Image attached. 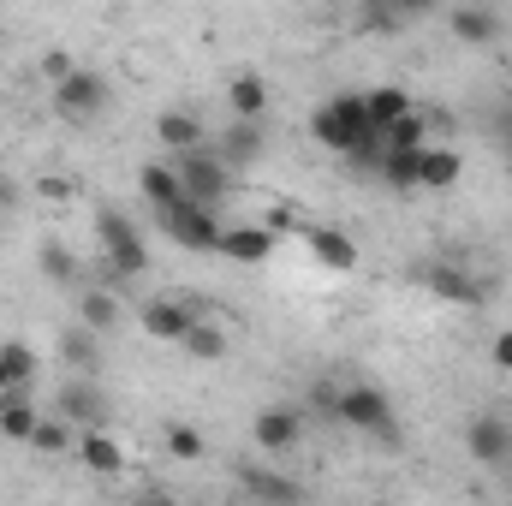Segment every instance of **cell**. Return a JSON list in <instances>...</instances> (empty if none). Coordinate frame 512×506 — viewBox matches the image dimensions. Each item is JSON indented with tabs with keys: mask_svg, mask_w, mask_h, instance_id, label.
I'll list each match as a JSON object with an SVG mask.
<instances>
[{
	"mask_svg": "<svg viewBox=\"0 0 512 506\" xmlns=\"http://www.w3.org/2000/svg\"><path fill=\"white\" fill-rule=\"evenodd\" d=\"M310 137L322 143V149H334V155H352L358 143H370V137H382L376 120H370V102L364 96H328L316 114H310Z\"/></svg>",
	"mask_w": 512,
	"mask_h": 506,
	"instance_id": "6da1fadb",
	"label": "cell"
},
{
	"mask_svg": "<svg viewBox=\"0 0 512 506\" xmlns=\"http://www.w3.org/2000/svg\"><path fill=\"white\" fill-rule=\"evenodd\" d=\"M334 417H340L346 429H358V435L382 441V447H399V411H393V399H387L382 387H370V381H352V387H340V405H334Z\"/></svg>",
	"mask_w": 512,
	"mask_h": 506,
	"instance_id": "7a4b0ae2",
	"label": "cell"
},
{
	"mask_svg": "<svg viewBox=\"0 0 512 506\" xmlns=\"http://www.w3.org/2000/svg\"><path fill=\"white\" fill-rule=\"evenodd\" d=\"M96 245H102V262H108L114 280H137L149 268V251H143L137 227H131L120 209H96Z\"/></svg>",
	"mask_w": 512,
	"mask_h": 506,
	"instance_id": "3957f363",
	"label": "cell"
},
{
	"mask_svg": "<svg viewBox=\"0 0 512 506\" xmlns=\"http://www.w3.org/2000/svg\"><path fill=\"white\" fill-rule=\"evenodd\" d=\"M155 221H161V233H167L179 251H215V245H221V221H215V209L197 203V197H179V203L161 209Z\"/></svg>",
	"mask_w": 512,
	"mask_h": 506,
	"instance_id": "277c9868",
	"label": "cell"
},
{
	"mask_svg": "<svg viewBox=\"0 0 512 506\" xmlns=\"http://www.w3.org/2000/svg\"><path fill=\"white\" fill-rule=\"evenodd\" d=\"M108 108V78L90 66H72L66 78H54V114L60 120H96Z\"/></svg>",
	"mask_w": 512,
	"mask_h": 506,
	"instance_id": "5b68a950",
	"label": "cell"
},
{
	"mask_svg": "<svg viewBox=\"0 0 512 506\" xmlns=\"http://www.w3.org/2000/svg\"><path fill=\"white\" fill-rule=\"evenodd\" d=\"M179 185H185V197H197V203H221L227 197V185H233V167L209 149V143H197V149H185L179 155Z\"/></svg>",
	"mask_w": 512,
	"mask_h": 506,
	"instance_id": "8992f818",
	"label": "cell"
},
{
	"mask_svg": "<svg viewBox=\"0 0 512 506\" xmlns=\"http://www.w3.org/2000/svg\"><path fill=\"white\" fill-rule=\"evenodd\" d=\"M54 411L72 423V429H96V423H108V393H102V381L96 376H66L60 381V393H54Z\"/></svg>",
	"mask_w": 512,
	"mask_h": 506,
	"instance_id": "52a82bcc",
	"label": "cell"
},
{
	"mask_svg": "<svg viewBox=\"0 0 512 506\" xmlns=\"http://www.w3.org/2000/svg\"><path fill=\"white\" fill-rule=\"evenodd\" d=\"M465 447H471V459H477V465L501 471V465H512V423H507V417H495V411L471 417V429H465Z\"/></svg>",
	"mask_w": 512,
	"mask_h": 506,
	"instance_id": "ba28073f",
	"label": "cell"
},
{
	"mask_svg": "<svg viewBox=\"0 0 512 506\" xmlns=\"http://www.w3.org/2000/svg\"><path fill=\"white\" fill-rule=\"evenodd\" d=\"M304 441V411L298 405H268L256 411V447L262 453H292Z\"/></svg>",
	"mask_w": 512,
	"mask_h": 506,
	"instance_id": "9c48e42d",
	"label": "cell"
},
{
	"mask_svg": "<svg viewBox=\"0 0 512 506\" xmlns=\"http://www.w3.org/2000/svg\"><path fill=\"white\" fill-rule=\"evenodd\" d=\"M423 286H429L435 298H447V304H483V298H489L483 280H477L471 268H459V262H435V268H423Z\"/></svg>",
	"mask_w": 512,
	"mask_h": 506,
	"instance_id": "30bf717a",
	"label": "cell"
},
{
	"mask_svg": "<svg viewBox=\"0 0 512 506\" xmlns=\"http://www.w3.org/2000/svg\"><path fill=\"white\" fill-rule=\"evenodd\" d=\"M215 256L256 268V262H268V256H274V233H268V227H221V245H215Z\"/></svg>",
	"mask_w": 512,
	"mask_h": 506,
	"instance_id": "8fae6325",
	"label": "cell"
},
{
	"mask_svg": "<svg viewBox=\"0 0 512 506\" xmlns=\"http://www.w3.org/2000/svg\"><path fill=\"white\" fill-rule=\"evenodd\" d=\"M191 322H197V310L179 304V298H149V304H143V334H149V340H185Z\"/></svg>",
	"mask_w": 512,
	"mask_h": 506,
	"instance_id": "7c38bea8",
	"label": "cell"
},
{
	"mask_svg": "<svg viewBox=\"0 0 512 506\" xmlns=\"http://www.w3.org/2000/svg\"><path fill=\"white\" fill-rule=\"evenodd\" d=\"M60 364H72V370H84V376H96V364H102V334L90 328V322H72V328H60Z\"/></svg>",
	"mask_w": 512,
	"mask_h": 506,
	"instance_id": "4fadbf2b",
	"label": "cell"
},
{
	"mask_svg": "<svg viewBox=\"0 0 512 506\" xmlns=\"http://www.w3.org/2000/svg\"><path fill=\"white\" fill-rule=\"evenodd\" d=\"M239 489L256 495V501H274V506H292L304 495V483H292V477H280V471H268V465H239Z\"/></svg>",
	"mask_w": 512,
	"mask_h": 506,
	"instance_id": "5bb4252c",
	"label": "cell"
},
{
	"mask_svg": "<svg viewBox=\"0 0 512 506\" xmlns=\"http://www.w3.org/2000/svg\"><path fill=\"white\" fill-rule=\"evenodd\" d=\"M447 30H453L465 48H489V42L501 36V18H495L489 6H453V12H447Z\"/></svg>",
	"mask_w": 512,
	"mask_h": 506,
	"instance_id": "9a60e30c",
	"label": "cell"
},
{
	"mask_svg": "<svg viewBox=\"0 0 512 506\" xmlns=\"http://www.w3.org/2000/svg\"><path fill=\"white\" fill-rule=\"evenodd\" d=\"M78 459H84L96 477H120V465H126V447H120V441H114V435L96 423V429H84V435H78Z\"/></svg>",
	"mask_w": 512,
	"mask_h": 506,
	"instance_id": "2e32d148",
	"label": "cell"
},
{
	"mask_svg": "<svg viewBox=\"0 0 512 506\" xmlns=\"http://www.w3.org/2000/svg\"><path fill=\"white\" fill-rule=\"evenodd\" d=\"M209 149H215L227 167H251L256 155H262V126H256V120H233V126L209 143Z\"/></svg>",
	"mask_w": 512,
	"mask_h": 506,
	"instance_id": "e0dca14e",
	"label": "cell"
},
{
	"mask_svg": "<svg viewBox=\"0 0 512 506\" xmlns=\"http://www.w3.org/2000/svg\"><path fill=\"white\" fill-rule=\"evenodd\" d=\"M137 191H143V203L161 215V209H173L179 197H185V185H179V167H161V161H149V167H137Z\"/></svg>",
	"mask_w": 512,
	"mask_h": 506,
	"instance_id": "ac0fdd59",
	"label": "cell"
},
{
	"mask_svg": "<svg viewBox=\"0 0 512 506\" xmlns=\"http://www.w3.org/2000/svg\"><path fill=\"white\" fill-rule=\"evenodd\" d=\"M304 239H310V251L322 268H340V274H352L358 268V245L340 233V227H304Z\"/></svg>",
	"mask_w": 512,
	"mask_h": 506,
	"instance_id": "d6986e66",
	"label": "cell"
},
{
	"mask_svg": "<svg viewBox=\"0 0 512 506\" xmlns=\"http://www.w3.org/2000/svg\"><path fill=\"white\" fill-rule=\"evenodd\" d=\"M155 137H161V149H197V143H209V131L197 114H185V108H167V114H155Z\"/></svg>",
	"mask_w": 512,
	"mask_h": 506,
	"instance_id": "ffe728a7",
	"label": "cell"
},
{
	"mask_svg": "<svg viewBox=\"0 0 512 506\" xmlns=\"http://www.w3.org/2000/svg\"><path fill=\"white\" fill-rule=\"evenodd\" d=\"M36 423H42V411L24 399V387H6V393H0V435H6V441H30Z\"/></svg>",
	"mask_w": 512,
	"mask_h": 506,
	"instance_id": "44dd1931",
	"label": "cell"
},
{
	"mask_svg": "<svg viewBox=\"0 0 512 506\" xmlns=\"http://www.w3.org/2000/svg\"><path fill=\"white\" fill-rule=\"evenodd\" d=\"M459 173H465V155L447 143V149H423V167H417V185L423 191H447V185H459Z\"/></svg>",
	"mask_w": 512,
	"mask_h": 506,
	"instance_id": "7402d4cb",
	"label": "cell"
},
{
	"mask_svg": "<svg viewBox=\"0 0 512 506\" xmlns=\"http://www.w3.org/2000/svg\"><path fill=\"white\" fill-rule=\"evenodd\" d=\"M227 108H233V120H262V114H268V84H262L256 72H239V78L227 84Z\"/></svg>",
	"mask_w": 512,
	"mask_h": 506,
	"instance_id": "603a6c76",
	"label": "cell"
},
{
	"mask_svg": "<svg viewBox=\"0 0 512 506\" xmlns=\"http://www.w3.org/2000/svg\"><path fill=\"white\" fill-rule=\"evenodd\" d=\"M78 322H90L96 334H108V328L120 322V298H114V286H84V298H78Z\"/></svg>",
	"mask_w": 512,
	"mask_h": 506,
	"instance_id": "cb8c5ba5",
	"label": "cell"
},
{
	"mask_svg": "<svg viewBox=\"0 0 512 506\" xmlns=\"http://www.w3.org/2000/svg\"><path fill=\"white\" fill-rule=\"evenodd\" d=\"M179 346H185L197 364H221V358H227V334H221L215 322H203V316L185 328V340H179Z\"/></svg>",
	"mask_w": 512,
	"mask_h": 506,
	"instance_id": "d4e9b609",
	"label": "cell"
},
{
	"mask_svg": "<svg viewBox=\"0 0 512 506\" xmlns=\"http://www.w3.org/2000/svg\"><path fill=\"white\" fill-rule=\"evenodd\" d=\"M417 167H423V149H382V179L393 191H411Z\"/></svg>",
	"mask_w": 512,
	"mask_h": 506,
	"instance_id": "484cf974",
	"label": "cell"
},
{
	"mask_svg": "<svg viewBox=\"0 0 512 506\" xmlns=\"http://www.w3.org/2000/svg\"><path fill=\"white\" fill-rule=\"evenodd\" d=\"M30 447H36V453H78V435H72V423L54 411V417H42V423H36Z\"/></svg>",
	"mask_w": 512,
	"mask_h": 506,
	"instance_id": "4316f807",
	"label": "cell"
},
{
	"mask_svg": "<svg viewBox=\"0 0 512 506\" xmlns=\"http://www.w3.org/2000/svg\"><path fill=\"white\" fill-rule=\"evenodd\" d=\"M36 262H42V280H54V286H72V280H78V262H72V251H66L60 239H42Z\"/></svg>",
	"mask_w": 512,
	"mask_h": 506,
	"instance_id": "83f0119b",
	"label": "cell"
},
{
	"mask_svg": "<svg viewBox=\"0 0 512 506\" xmlns=\"http://www.w3.org/2000/svg\"><path fill=\"white\" fill-rule=\"evenodd\" d=\"M364 102H370V120H376V131H382V126H393L399 114H411V96H405L399 84H382V90H370Z\"/></svg>",
	"mask_w": 512,
	"mask_h": 506,
	"instance_id": "f1b7e54d",
	"label": "cell"
},
{
	"mask_svg": "<svg viewBox=\"0 0 512 506\" xmlns=\"http://www.w3.org/2000/svg\"><path fill=\"white\" fill-rule=\"evenodd\" d=\"M423 137H429V120L411 108V114H399L393 126H382V143L387 149H423Z\"/></svg>",
	"mask_w": 512,
	"mask_h": 506,
	"instance_id": "f546056e",
	"label": "cell"
},
{
	"mask_svg": "<svg viewBox=\"0 0 512 506\" xmlns=\"http://www.w3.org/2000/svg\"><path fill=\"white\" fill-rule=\"evenodd\" d=\"M0 364H6V376H12V387H24V381L36 376V352H30L24 340H6V346H0Z\"/></svg>",
	"mask_w": 512,
	"mask_h": 506,
	"instance_id": "4dcf8cb0",
	"label": "cell"
},
{
	"mask_svg": "<svg viewBox=\"0 0 512 506\" xmlns=\"http://www.w3.org/2000/svg\"><path fill=\"white\" fill-rule=\"evenodd\" d=\"M167 453H173V459H203V435L185 429V423H173V429H167Z\"/></svg>",
	"mask_w": 512,
	"mask_h": 506,
	"instance_id": "1f68e13d",
	"label": "cell"
},
{
	"mask_svg": "<svg viewBox=\"0 0 512 506\" xmlns=\"http://www.w3.org/2000/svg\"><path fill=\"white\" fill-rule=\"evenodd\" d=\"M489 358H495V370H507L512 376V328H501V334L489 340Z\"/></svg>",
	"mask_w": 512,
	"mask_h": 506,
	"instance_id": "d6a6232c",
	"label": "cell"
},
{
	"mask_svg": "<svg viewBox=\"0 0 512 506\" xmlns=\"http://www.w3.org/2000/svg\"><path fill=\"white\" fill-rule=\"evenodd\" d=\"M399 12H423V6H435V0H393Z\"/></svg>",
	"mask_w": 512,
	"mask_h": 506,
	"instance_id": "836d02e7",
	"label": "cell"
},
{
	"mask_svg": "<svg viewBox=\"0 0 512 506\" xmlns=\"http://www.w3.org/2000/svg\"><path fill=\"white\" fill-rule=\"evenodd\" d=\"M6 387H12V376H6V364H0V393H6Z\"/></svg>",
	"mask_w": 512,
	"mask_h": 506,
	"instance_id": "e575fe53",
	"label": "cell"
},
{
	"mask_svg": "<svg viewBox=\"0 0 512 506\" xmlns=\"http://www.w3.org/2000/svg\"><path fill=\"white\" fill-rule=\"evenodd\" d=\"M507 173H512V149H507Z\"/></svg>",
	"mask_w": 512,
	"mask_h": 506,
	"instance_id": "d590c367",
	"label": "cell"
},
{
	"mask_svg": "<svg viewBox=\"0 0 512 506\" xmlns=\"http://www.w3.org/2000/svg\"><path fill=\"white\" fill-rule=\"evenodd\" d=\"M346 6H364V0H346Z\"/></svg>",
	"mask_w": 512,
	"mask_h": 506,
	"instance_id": "8d00e7d4",
	"label": "cell"
}]
</instances>
